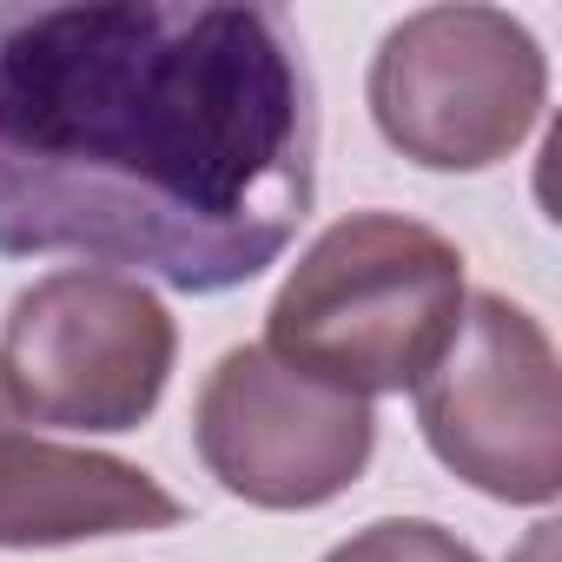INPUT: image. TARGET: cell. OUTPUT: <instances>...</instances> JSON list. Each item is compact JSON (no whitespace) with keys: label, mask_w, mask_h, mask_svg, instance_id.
Listing matches in <instances>:
<instances>
[{"label":"cell","mask_w":562,"mask_h":562,"mask_svg":"<svg viewBox=\"0 0 562 562\" xmlns=\"http://www.w3.org/2000/svg\"><path fill=\"white\" fill-rule=\"evenodd\" d=\"M318 199V87L278 8L0 0V258L212 299Z\"/></svg>","instance_id":"1"},{"label":"cell","mask_w":562,"mask_h":562,"mask_svg":"<svg viewBox=\"0 0 562 562\" xmlns=\"http://www.w3.org/2000/svg\"><path fill=\"white\" fill-rule=\"evenodd\" d=\"M192 443L218 490H232L238 503L318 509L364 476L378 450V417L364 397L285 371L265 345H238L212 364L199 391Z\"/></svg>","instance_id":"6"},{"label":"cell","mask_w":562,"mask_h":562,"mask_svg":"<svg viewBox=\"0 0 562 562\" xmlns=\"http://www.w3.org/2000/svg\"><path fill=\"white\" fill-rule=\"evenodd\" d=\"M172 312L120 271H54L0 325V391L14 417L54 430H139L172 378Z\"/></svg>","instance_id":"3"},{"label":"cell","mask_w":562,"mask_h":562,"mask_svg":"<svg viewBox=\"0 0 562 562\" xmlns=\"http://www.w3.org/2000/svg\"><path fill=\"white\" fill-rule=\"evenodd\" d=\"M417 424L443 470L496 503H555L562 397L549 331L503 292L463 299V325L417 384Z\"/></svg>","instance_id":"5"},{"label":"cell","mask_w":562,"mask_h":562,"mask_svg":"<svg viewBox=\"0 0 562 562\" xmlns=\"http://www.w3.org/2000/svg\"><path fill=\"white\" fill-rule=\"evenodd\" d=\"M0 417H14V404H8V391H0Z\"/></svg>","instance_id":"9"},{"label":"cell","mask_w":562,"mask_h":562,"mask_svg":"<svg viewBox=\"0 0 562 562\" xmlns=\"http://www.w3.org/2000/svg\"><path fill=\"white\" fill-rule=\"evenodd\" d=\"M186 509L139 463L67 450L0 417V549H60L87 536L172 529Z\"/></svg>","instance_id":"7"},{"label":"cell","mask_w":562,"mask_h":562,"mask_svg":"<svg viewBox=\"0 0 562 562\" xmlns=\"http://www.w3.org/2000/svg\"><path fill=\"white\" fill-rule=\"evenodd\" d=\"M549 60L503 8H424L371 60L378 133L430 172H483L542 120Z\"/></svg>","instance_id":"4"},{"label":"cell","mask_w":562,"mask_h":562,"mask_svg":"<svg viewBox=\"0 0 562 562\" xmlns=\"http://www.w3.org/2000/svg\"><path fill=\"white\" fill-rule=\"evenodd\" d=\"M325 562H483L470 542H457L443 522H417V516H391L358 529L351 542H338Z\"/></svg>","instance_id":"8"},{"label":"cell","mask_w":562,"mask_h":562,"mask_svg":"<svg viewBox=\"0 0 562 562\" xmlns=\"http://www.w3.org/2000/svg\"><path fill=\"white\" fill-rule=\"evenodd\" d=\"M463 325V258L404 212H351L318 232L265 312V351L345 397L417 391Z\"/></svg>","instance_id":"2"}]
</instances>
